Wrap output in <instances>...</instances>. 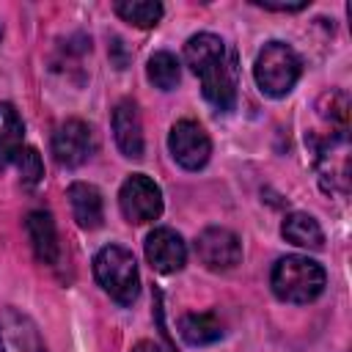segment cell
I'll return each mask as SVG.
<instances>
[{"instance_id": "obj_18", "label": "cell", "mask_w": 352, "mask_h": 352, "mask_svg": "<svg viewBox=\"0 0 352 352\" xmlns=\"http://www.w3.org/2000/svg\"><path fill=\"white\" fill-rule=\"evenodd\" d=\"M113 11L124 19V22H129V25H135V28H154L160 19H162V3H157V0H118V3H113Z\"/></svg>"}, {"instance_id": "obj_13", "label": "cell", "mask_w": 352, "mask_h": 352, "mask_svg": "<svg viewBox=\"0 0 352 352\" xmlns=\"http://www.w3.org/2000/svg\"><path fill=\"white\" fill-rule=\"evenodd\" d=\"M69 204H72V214L77 220L80 228H99L104 220V204H102V192L88 184V182H74L69 187Z\"/></svg>"}, {"instance_id": "obj_17", "label": "cell", "mask_w": 352, "mask_h": 352, "mask_svg": "<svg viewBox=\"0 0 352 352\" xmlns=\"http://www.w3.org/2000/svg\"><path fill=\"white\" fill-rule=\"evenodd\" d=\"M319 118L327 124L330 135H344L346 138V124H349V96L344 91H327L316 102Z\"/></svg>"}, {"instance_id": "obj_12", "label": "cell", "mask_w": 352, "mask_h": 352, "mask_svg": "<svg viewBox=\"0 0 352 352\" xmlns=\"http://www.w3.org/2000/svg\"><path fill=\"white\" fill-rule=\"evenodd\" d=\"M25 231H28V239L33 245V253L41 264H55L58 261V253H60V245H58V231H55V223H52V214L50 212H30L25 217Z\"/></svg>"}, {"instance_id": "obj_3", "label": "cell", "mask_w": 352, "mask_h": 352, "mask_svg": "<svg viewBox=\"0 0 352 352\" xmlns=\"http://www.w3.org/2000/svg\"><path fill=\"white\" fill-rule=\"evenodd\" d=\"M300 74H302L300 55L286 41H267L258 50L256 63H253V77H256V85L261 88V94L280 99L297 85Z\"/></svg>"}, {"instance_id": "obj_16", "label": "cell", "mask_w": 352, "mask_h": 352, "mask_svg": "<svg viewBox=\"0 0 352 352\" xmlns=\"http://www.w3.org/2000/svg\"><path fill=\"white\" fill-rule=\"evenodd\" d=\"M179 333L190 346H204L223 338V322L212 311H201V314L192 311L179 319Z\"/></svg>"}, {"instance_id": "obj_6", "label": "cell", "mask_w": 352, "mask_h": 352, "mask_svg": "<svg viewBox=\"0 0 352 352\" xmlns=\"http://www.w3.org/2000/svg\"><path fill=\"white\" fill-rule=\"evenodd\" d=\"M168 148H170V157L176 160V165H182L184 170H201L209 162L212 140L198 121L182 118L170 126Z\"/></svg>"}, {"instance_id": "obj_11", "label": "cell", "mask_w": 352, "mask_h": 352, "mask_svg": "<svg viewBox=\"0 0 352 352\" xmlns=\"http://www.w3.org/2000/svg\"><path fill=\"white\" fill-rule=\"evenodd\" d=\"M113 135H116V146L124 157H129V160L143 157V124H140L138 104L132 99H121L116 104V110H113Z\"/></svg>"}, {"instance_id": "obj_23", "label": "cell", "mask_w": 352, "mask_h": 352, "mask_svg": "<svg viewBox=\"0 0 352 352\" xmlns=\"http://www.w3.org/2000/svg\"><path fill=\"white\" fill-rule=\"evenodd\" d=\"M0 41H3V25H0Z\"/></svg>"}, {"instance_id": "obj_1", "label": "cell", "mask_w": 352, "mask_h": 352, "mask_svg": "<svg viewBox=\"0 0 352 352\" xmlns=\"http://www.w3.org/2000/svg\"><path fill=\"white\" fill-rule=\"evenodd\" d=\"M184 63L201 77L204 99L220 110L231 113L236 104V72L234 55L226 50L223 38L214 33H195L184 44Z\"/></svg>"}, {"instance_id": "obj_19", "label": "cell", "mask_w": 352, "mask_h": 352, "mask_svg": "<svg viewBox=\"0 0 352 352\" xmlns=\"http://www.w3.org/2000/svg\"><path fill=\"white\" fill-rule=\"evenodd\" d=\"M146 74H148V80L154 82V88H160V91H170V88H176L182 72H179V60H176V55L160 50V52H154V55L148 58Z\"/></svg>"}, {"instance_id": "obj_7", "label": "cell", "mask_w": 352, "mask_h": 352, "mask_svg": "<svg viewBox=\"0 0 352 352\" xmlns=\"http://www.w3.org/2000/svg\"><path fill=\"white\" fill-rule=\"evenodd\" d=\"M195 256L201 258V264L206 270H214V272H226V270H234L242 258V242L234 231L228 228H220V226H212V228H204L195 239Z\"/></svg>"}, {"instance_id": "obj_8", "label": "cell", "mask_w": 352, "mask_h": 352, "mask_svg": "<svg viewBox=\"0 0 352 352\" xmlns=\"http://www.w3.org/2000/svg\"><path fill=\"white\" fill-rule=\"evenodd\" d=\"M94 151V132L80 118H66L52 132V157L60 168H80Z\"/></svg>"}, {"instance_id": "obj_15", "label": "cell", "mask_w": 352, "mask_h": 352, "mask_svg": "<svg viewBox=\"0 0 352 352\" xmlns=\"http://www.w3.org/2000/svg\"><path fill=\"white\" fill-rule=\"evenodd\" d=\"M280 234L286 242L297 245V248H308V250H319L324 245V231L316 223V217L305 214V212H292L283 217L280 223Z\"/></svg>"}, {"instance_id": "obj_5", "label": "cell", "mask_w": 352, "mask_h": 352, "mask_svg": "<svg viewBox=\"0 0 352 352\" xmlns=\"http://www.w3.org/2000/svg\"><path fill=\"white\" fill-rule=\"evenodd\" d=\"M118 206L129 223L143 226L162 214V192L146 173H132L118 190Z\"/></svg>"}, {"instance_id": "obj_14", "label": "cell", "mask_w": 352, "mask_h": 352, "mask_svg": "<svg viewBox=\"0 0 352 352\" xmlns=\"http://www.w3.org/2000/svg\"><path fill=\"white\" fill-rule=\"evenodd\" d=\"M25 124L11 102H0V173L14 162L19 148L25 146Z\"/></svg>"}, {"instance_id": "obj_2", "label": "cell", "mask_w": 352, "mask_h": 352, "mask_svg": "<svg viewBox=\"0 0 352 352\" xmlns=\"http://www.w3.org/2000/svg\"><path fill=\"white\" fill-rule=\"evenodd\" d=\"M324 283H327V275L322 264L308 256H283L275 261L270 275V286L275 297L297 305L314 302L324 292Z\"/></svg>"}, {"instance_id": "obj_10", "label": "cell", "mask_w": 352, "mask_h": 352, "mask_svg": "<svg viewBox=\"0 0 352 352\" xmlns=\"http://www.w3.org/2000/svg\"><path fill=\"white\" fill-rule=\"evenodd\" d=\"M146 258L157 272H179L187 261V245L173 228H154L146 236Z\"/></svg>"}, {"instance_id": "obj_9", "label": "cell", "mask_w": 352, "mask_h": 352, "mask_svg": "<svg viewBox=\"0 0 352 352\" xmlns=\"http://www.w3.org/2000/svg\"><path fill=\"white\" fill-rule=\"evenodd\" d=\"M0 352H47L38 324L14 305L0 308Z\"/></svg>"}, {"instance_id": "obj_21", "label": "cell", "mask_w": 352, "mask_h": 352, "mask_svg": "<svg viewBox=\"0 0 352 352\" xmlns=\"http://www.w3.org/2000/svg\"><path fill=\"white\" fill-rule=\"evenodd\" d=\"M256 6L267 8V11H302L308 6V0H297V3H270V0H253Z\"/></svg>"}, {"instance_id": "obj_20", "label": "cell", "mask_w": 352, "mask_h": 352, "mask_svg": "<svg viewBox=\"0 0 352 352\" xmlns=\"http://www.w3.org/2000/svg\"><path fill=\"white\" fill-rule=\"evenodd\" d=\"M14 165L19 170V182L22 187H36L41 179H44V162H41V154L33 148V146H22L19 154L14 157Z\"/></svg>"}, {"instance_id": "obj_22", "label": "cell", "mask_w": 352, "mask_h": 352, "mask_svg": "<svg viewBox=\"0 0 352 352\" xmlns=\"http://www.w3.org/2000/svg\"><path fill=\"white\" fill-rule=\"evenodd\" d=\"M132 352H162L154 341H138L135 346H132Z\"/></svg>"}, {"instance_id": "obj_4", "label": "cell", "mask_w": 352, "mask_h": 352, "mask_svg": "<svg viewBox=\"0 0 352 352\" xmlns=\"http://www.w3.org/2000/svg\"><path fill=\"white\" fill-rule=\"evenodd\" d=\"M94 278L118 305H132L138 300V292H140L138 261L126 248L104 245L94 256Z\"/></svg>"}]
</instances>
